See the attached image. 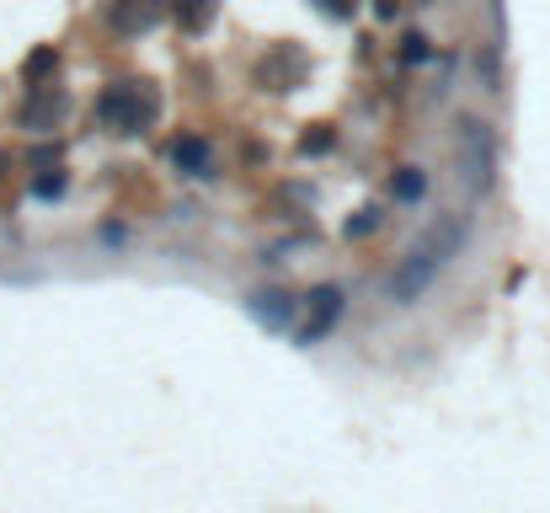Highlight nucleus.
I'll return each mask as SVG.
<instances>
[{
    "label": "nucleus",
    "mask_w": 550,
    "mask_h": 513,
    "mask_svg": "<svg viewBox=\"0 0 550 513\" xmlns=\"http://www.w3.org/2000/svg\"><path fill=\"white\" fill-rule=\"evenodd\" d=\"M166 6H171V11H177V17H182V27H193V33H198V27L209 22L214 0H166Z\"/></svg>",
    "instance_id": "nucleus-12"
},
{
    "label": "nucleus",
    "mask_w": 550,
    "mask_h": 513,
    "mask_svg": "<svg viewBox=\"0 0 550 513\" xmlns=\"http://www.w3.org/2000/svg\"><path fill=\"white\" fill-rule=\"evenodd\" d=\"M342 310H348L342 289H337V284H316V289L300 300V326H294V342H300V348H316V342L342 321Z\"/></svg>",
    "instance_id": "nucleus-4"
},
{
    "label": "nucleus",
    "mask_w": 550,
    "mask_h": 513,
    "mask_svg": "<svg viewBox=\"0 0 550 513\" xmlns=\"http://www.w3.org/2000/svg\"><path fill=\"white\" fill-rule=\"evenodd\" d=\"M246 310L267 326V332H294V326H300V300H294L289 289H257V294H246Z\"/></svg>",
    "instance_id": "nucleus-5"
},
{
    "label": "nucleus",
    "mask_w": 550,
    "mask_h": 513,
    "mask_svg": "<svg viewBox=\"0 0 550 513\" xmlns=\"http://www.w3.org/2000/svg\"><path fill=\"white\" fill-rule=\"evenodd\" d=\"M401 59H412V65H417V59H428V38L412 33V38H406V49H401Z\"/></svg>",
    "instance_id": "nucleus-17"
},
{
    "label": "nucleus",
    "mask_w": 550,
    "mask_h": 513,
    "mask_svg": "<svg viewBox=\"0 0 550 513\" xmlns=\"http://www.w3.org/2000/svg\"><path fill=\"white\" fill-rule=\"evenodd\" d=\"M155 118H161V97H155V86H145V81H113V86H102L97 123H102L107 134H145Z\"/></svg>",
    "instance_id": "nucleus-2"
},
{
    "label": "nucleus",
    "mask_w": 550,
    "mask_h": 513,
    "mask_svg": "<svg viewBox=\"0 0 550 513\" xmlns=\"http://www.w3.org/2000/svg\"><path fill=\"white\" fill-rule=\"evenodd\" d=\"M454 161H460V177H465L470 193H492V182H497V134L470 113L454 118Z\"/></svg>",
    "instance_id": "nucleus-3"
},
{
    "label": "nucleus",
    "mask_w": 550,
    "mask_h": 513,
    "mask_svg": "<svg viewBox=\"0 0 550 513\" xmlns=\"http://www.w3.org/2000/svg\"><path fill=\"white\" fill-rule=\"evenodd\" d=\"M332 145H337V134L326 129V123H316V129H310V134L300 139V155H326Z\"/></svg>",
    "instance_id": "nucleus-14"
},
{
    "label": "nucleus",
    "mask_w": 550,
    "mask_h": 513,
    "mask_svg": "<svg viewBox=\"0 0 550 513\" xmlns=\"http://www.w3.org/2000/svg\"><path fill=\"white\" fill-rule=\"evenodd\" d=\"M316 6L326 11V17H337V22H348V17H358V0H316Z\"/></svg>",
    "instance_id": "nucleus-16"
},
{
    "label": "nucleus",
    "mask_w": 550,
    "mask_h": 513,
    "mask_svg": "<svg viewBox=\"0 0 550 513\" xmlns=\"http://www.w3.org/2000/svg\"><path fill=\"white\" fill-rule=\"evenodd\" d=\"M465 241H470V220H465V214H444V220H438L428 236H422L412 252L396 262V273H390V284H385L390 300H396V305H417L422 294L433 289V278L465 252Z\"/></svg>",
    "instance_id": "nucleus-1"
},
{
    "label": "nucleus",
    "mask_w": 550,
    "mask_h": 513,
    "mask_svg": "<svg viewBox=\"0 0 550 513\" xmlns=\"http://www.w3.org/2000/svg\"><path fill=\"white\" fill-rule=\"evenodd\" d=\"M65 188H70V177H65L59 166H49V171H38V177H33V193H38V198H59Z\"/></svg>",
    "instance_id": "nucleus-13"
},
{
    "label": "nucleus",
    "mask_w": 550,
    "mask_h": 513,
    "mask_svg": "<svg viewBox=\"0 0 550 513\" xmlns=\"http://www.w3.org/2000/svg\"><path fill=\"white\" fill-rule=\"evenodd\" d=\"M59 118H65V91H54V86H38L33 102L22 107V129L27 134H49Z\"/></svg>",
    "instance_id": "nucleus-7"
},
{
    "label": "nucleus",
    "mask_w": 550,
    "mask_h": 513,
    "mask_svg": "<svg viewBox=\"0 0 550 513\" xmlns=\"http://www.w3.org/2000/svg\"><path fill=\"white\" fill-rule=\"evenodd\" d=\"M390 193H396L401 204H417V198H428V171H422V166H401L396 177H390Z\"/></svg>",
    "instance_id": "nucleus-10"
},
{
    "label": "nucleus",
    "mask_w": 550,
    "mask_h": 513,
    "mask_svg": "<svg viewBox=\"0 0 550 513\" xmlns=\"http://www.w3.org/2000/svg\"><path fill=\"white\" fill-rule=\"evenodd\" d=\"M369 230H380V209H358V220H348V236L364 241Z\"/></svg>",
    "instance_id": "nucleus-15"
},
{
    "label": "nucleus",
    "mask_w": 550,
    "mask_h": 513,
    "mask_svg": "<svg viewBox=\"0 0 550 513\" xmlns=\"http://www.w3.org/2000/svg\"><path fill=\"white\" fill-rule=\"evenodd\" d=\"M54 70H59V54H54V49H33V54L22 59V81L33 86V91H38V86H49V75H54Z\"/></svg>",
    "instance_id": "nucleus-11"
},
{
    "label": "nucleus",
    "mask_w": 550,
    "mask_h": 513,
    "mask_svg": "<svg viewBox=\"0 0 550 513\" xmlns=\"http://www.w3.org/2000/svg\"><path fill=\"white\" fill-rule=\"evenodd\" d=\"M0 177H6V155H0Z\"/></svg>",
    "instance_id": "nucleus-18"
},
{
    "label": "nucleus",
    "mask_w": 550,
    "mask_h": 513,
    "mask_svg": "<svg viewBox=\"0 0 550 513\" xmlns=\"http://www.w3.org/2000/svg\"><path fill=\"white\" fill-rule=\"evenodd\" d=\"M166 11H171L166 0H113V6H107V27H113L118 38H139V33H150Z\"/></svg>",
    "instance_id": "nucleus-6"
},
{
    "label": "nucleus",
    "mask_w": 550,
    "mask_h": 513,
    "mask_svg": "<svg viewBox=\"0 0 550 513\" xmlns=\"http://www.w3.org/2000/svg\"><path fill=\"white\" fill-rule=\"evenodd\" d=\"M171 161H177V171H187V177H209V145H203L198 134L171 139Z\"/></svg>",
    "instance_id": "nucleus-8"
},
{
    "label": "nucleus",
    "mask_w": 550,
    "mask_h": 513,
    "mask_svg": "<svg viewBox=\"0 0 550 513\" xmlns=\"http://www.w3.org/2000/svg\"><path fill=\"white\" fill-rule=\"evenodd\" d=\"M294 75H305V54L289 65V49H278L273 59H262V65H257V81H262L267 91H289Z\"/></svg>",
    "instance_id": "nucleus-9"
}]
</instances>
